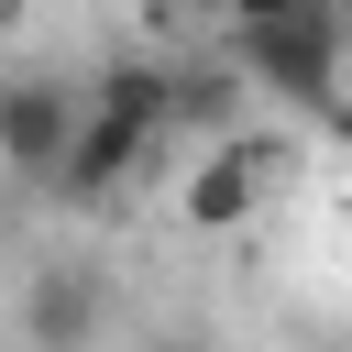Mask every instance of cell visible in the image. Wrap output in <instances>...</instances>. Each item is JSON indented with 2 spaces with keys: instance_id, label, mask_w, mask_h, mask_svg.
I'll list each match as a JSON object with an SVG mask.
<instances>
[{
  "instance_id": "obj_1",
  "label": "cell",
  "mask_w": 352,
  "mask_h": 352,
  "mask_svg": "<svg viewBox=\"0 0 352 352\" xmlns=\"http://www.w3.org/2000/svg\"><path fill=\"white\" fill-rule=\"evenodd\" d=\"M231 66L264 88V110L286 121H341V77H352V22H286V33H231Z\"/></svg>"
},
{
  "instance_id": "obj_6",
  "label": "cell",
  "mask_w": 352,
  "mask_h": 352,
  "mask_svg": "<svg viewBox=\"0 0 352 352\" xmlns=\"http://www.w3.org/2000/svg\"><path fill=\"white\" fill-rule=\"evenodd\" d=\"M231 33H286V22H330L341 0H209Z\"/></svg>"
},
{
  "instance_id": "obj_2",
  "label": "cell",
  "mask_w": 352,
  "mask_h": 352,
  "mask_svg": "<svg viewBox=\"0 0 352 352\" xmlns=\"http://www.w3.org/2000/svg\"><path fill=\"white\" fill-rule=\"evenodd\" d=\"M77 132H88V88H66V77H11L0 88V154H11L22 187H55Z\"/></svg>"
},
{
  "instance_id": "obj_3",
  "label": "cell",
  "mask_w": 352,
  "mask_h": 352,
  "mask_svg": "<svg viewBox=\"0 0 352 352\" xmlns=\"http://www.w3.org/2000/svg\"><path fill=\"white\" fill-rule=\"evenodd\" d=\"M286 176V143L275 132H242V143H209L187 176H176V220L187 231H242L264 209V187Z\"/></svg>"
},
{
  "instance_id": "obj_5",
  "label": "cell",
  "mask_w": 352,
  "mask_h": 352,
  "mask_svg": "<svg viewBox=\"0 0 352 352\" xmlns=\"http://www.w3.org/2000/svg\"><path fill=\"white\" fill-rule=\"evenodd\" d=\"M242 99H253V77H242L231 55H176V143H187V154L242 143V132H253Z\"/></svg>"
},
{
  "instance_id": "obj_7",
  "label": "cell",
  "mask_w": 352,
  "mask_h": 352,
  "mask_svg": "<svg viewBox=\"0 0 352 352\" xmlns=\"http://www.w3.org/2000/svg\"><path fill=\"white\" fill-rule=\"evenodd\" d=\"M143 352H220L209 330H165V341H143Z\"/></svg>"
},
{
  "instance_id": "obj_4",
  "label": "cell",
  "mask_w": 352,
  "mask_h": 352,
  "mask_svg": "<svg viewBox=\"0 0 352 352\" xmlns=\"http://www.w3.org/2000/svg\"><path fill=\"white\" fill-rule=\"evenodd\" d=\"M99 330H110V275L99 264H33L22 352H99Z\"/></svg>"
}]
</instances>
